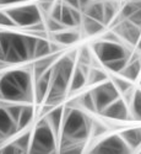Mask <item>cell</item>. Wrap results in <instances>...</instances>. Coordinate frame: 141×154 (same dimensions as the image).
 I'll use <instances>...</instances> for the list:
<instances>
[{
	"label": "cell",
	"mask_w": 141,
	"mask_h": 154,
	"mask_svg": "<svg viewBox=\"0 0 141 154\" xmlns=\"http://www.w3.org/2000/svg\"><path fill=\"white\" fill-rule=\"evenodd\" d=\"M63 112H64V106L63 105H59V106L57 105L53 109H50V112H47L46 116H44L57 137L60 134V131H61Z\"/></svg>",
	"instance_id": "5bb4252c"
},
{
	"label": "cell",
	"mask_w": 141,
	"mask_h": 154,
	"mask_svg": "<svg viewBox=\"0 0 141 154\" xmlns=\"http://www.w3.org/2000/svg\"><path fill=\"white\" fill-rule=\"evenodd\" d=\"M136 46H137V49H139V52H141V35H140V38H139V41H137Z\"/></svg>",
	"instance_id": "74e56055"
},
{
	"label": "cell",
	"mask_w": 141,
	"mask_h": 154,
	"mask_svg": "<svg viewBox=\"0 0 141 154\" xmlns=\"http://www.w3.org/2000/svg\"><path fill=\"white\" fill-rule=\"evenodd\" d=\"M113 31L117 33L123 41L128 42L131 46H136L140 35H141V29L137 27L136 25L130 22L128 19L122 20L119 23H115Z\"/></svg>",
	"instance_id": "9c48e42d"
},
{
	"label": "cell",
	"mask_w": 141,
	"mask_h": 154,
	"mask_svg": "<svg viewBox=\"0 0 141 154\" xmlns=\"http://www.w3.org/2000/svg\"><path fill=\"white\" fill-rule=\"evenodd\" d=\"M23 38H25V43H26V48H27V52H28L30 59H33V52H34L36 42H37V37L23 35Z\"/></svg>",
	"instance_id": "1f68e13d"
},
{
	"label": "cell",
	"mask_w": 141,
	"mask_h": 154,
	"mask_svg": "<svg viewBox=\"0 0 141 154\" xmlns=\"http://www.w3.org/2000/svg\"><path fill=\"white\" fill-rule=\"evenodd\" d=\"M57 149V136L50 128L46 117L37 123L31 137L28 152L31 153H52Z\"/></svg>",
	"instance_id": "3957f363"
},
{
	"label": "cell",
	"mask_w": 141,
	"mask_h": 154,
	"mask_svg": "<svg viewBox=\"0 0 141 154\" xmlns=\"http://www.w3.org/2000/svg\"><path fill=\"white\" fill-rule=\"evenodd\" d=\"M57 59H58V54L57 53H52V54H48L46 57L36 59V62L33 63V73H34L36 78L41 76L46 70H48L55 63Z\"/></svg>",
	"instance_id": "2e32d148"
},
{
	"label": "cell",
	"mask_w": 141,
	"mask_h": 154,
	"mask_svg": "<svg viewBox=\"0 0 141 154\" xmlns=\"http://www.w3.org/2000/svg\"><path fill=\"white\" fill-rule=\"evenodd\" d=\"M46 25H47V27H48V30H49L50 32H55V33L66 29L60 21H57V20H54V19H52V17H49V19L47 20V23H46Z\"/></svg>",
	"instance_id": "4dcf8cb0"
},
{
	"label": "cell",
	"mask_w": 141,
	"mask_h": 154,
	"mask_svg": "<svg viewBox=\"0 0 141 154\" xmlns=\"http://www.w3.org/2000/svg\"><path fill=\"white\" fill-rule=\"evenodd\" d=\"M93 51L99 59L101 63H108L114 59L119 58H128L129 59L131 56V52L128 51L122 43L115 42H108V41H101L97 42L93 46Z\"/></svg>",
	"instance_id": "52a82bcc"
},
{
	"label": "cell",
	"mask_w": 141,
	"mask_h": 154,
	"mask_svg": "<svg viewBox=\"0 0 141 154\" xmlns=\"http://www.w3.org/2000/svg\"><path fill=\"white\" fill-rule=\"evenodd\" d=\"M129 120L141 121V89H136L129 104Z\"/></svg>",
	"instance_id": "e0dca14e"
},
{
	"label": "cell",
	"mask_w": 141,
	"mask_h": 154,
	"mask_svg": "<svg viewBox=\"0 0 141 154\" xmlns=\"http://www.w3.org/2000/svg\"><path fill=\"white\" fill-rule=\"evenodd\" d=\"M128 20H129L130 22H133L134 25H136L137 27L141 29V8H139Z\"/></svg>",
	"instance_id": "e575fe53"
},
{
	"label": "cell",
	"mask_w": 141,
	"mask_h": 154,
	"mask_svg": "<svg viewBox=\"0 0 141 154\" xmlns=\"http://www.w3.org/2000/svg\"><path fill=\"white\" fill-rule=\"evenodd\" d=\"M92 121L76 107L65 106L63 112L61 137H65L72 142H82L87 139L92 128Z\"/></svg>",
	"instance_id": "7a4b0ae2"
},
{
	"label": "cell",
	"mask_w": 141,
	"mask_h": 154,
	"mask_svg": "<svg viewBox=\"0 0 141 154\" xmlns=\"http://www.w3.org/2000/svg\"><path fill=\"white\" fill-rule=\"evenodd\" d=\"M31 73L23 69L11 70L0 79V100L11 102H31L33 100Z\"/></svg>",
	"instance_id": "6da1fadb"
},
{
	"label": "cell",
	"mask_w": 141,
	"mask_h": 154,
	"mask_svg": "<svg viewBox=\"0 0 141 154\" xmlns=\"http://www.w3.org/2000/svg\"><path fill=\"white\" fill-rule=\"evenodd\" d=\"M101 113L110 120H129V107L122 97H118L117 100L110 102Z\"/></svg>",
	"instance_id": "30bf717a"
},
{
	"label": "cell",
	"mask_w": 141,
	"mask_h": 154,
	"mask_svg": "<svg viewBox=\"0 0 141 154\" xmlns=\"http://www.w3.org/2000/svg\"><path fill=\"white\" fill-rule=\"evenodd\" d=\"M90 93H91L93 102H95L96 112H99V113L103 111L110 102L120 97L119 91L117 90V88L114 86L112 80H106L103 83L98 84Z\"/></svg>",
	"instance_id": "8992f818"
},
{
	"label": "cell",
	"mask_w": 141,
	"mask_h": 154,
	"mask_svg": "<svg viewBox=\"0 0 141 154\" xmlns=\"http://www.w3.org/2000/svg\"><path fill=\"white\" fill-rule=\"evenodd\" d=\"M48 54H52L50 42L48 40H46L44 37H37V42H36V47H34V52H33V59L42 58Z\"/></svg>",
	"instance_id": "ffe728a7"
},
{
	"label": "cell",
	"mask_w": 141,
	"mask_h": 154,
	"mask_svg": "<svg viewBox=\"0 0 141 154\" xmlns=\"http://www.w3.org/2000/svg\"><path fill=\"white\" fill-rule=\"evenodd\" d=\"M33 106L32 105H23L22 106V110H21V113H20V117L17 120V130H23V128H26L32 119H33Z\"/></svg>",
	"instance_id": "44dd1931"
},
{
	"label": "cell",
	"mask_w": 141,
	"mask_h": 154,
	"mask_svg": "<svg viewBox=\"0 0 141 154\" xmlns=\"http://www.w3.org/2000/svg\"><path fill=\"white\" fill-rule=\"evenodd\" d=\"M108 79V76L104 72L99 69H90L87 74V83L88 84H101Z\"/></svg>",
	"instance_id": "d4e9b609"
},
{
	"label": "cell",
	"mask_w": 141,
	"mask_h": 154,
	"mask_svg": "<svg viewBox=\"0 0 141 154\" xmlns=\"http://www.w3.org/2000/svg\"><path fill=\"white\" fill-rule=\"evenodd\" d=\"M84 12L86 16L92 17L103 23V3H90L84 10Z\"/></svg>",
	"instance_id": "7402d4cb"
},
{
	"label": "cell",
	"mask_w": 141,
	"mask_h": 154,
	"mask_svg": "<svg viewBox=\"0 0 141 154\" xmlns=\"http://www.w3.org/2000/svg\"><path fill=\"white\" fill-rule=\"evenodd\" d=\"M128 58H119V59H114V60H110L108 63H104L103 66L110 70V72H114V73H120L124 67L126 66V63H128Z\"/></svg>",
	"instance_id": "f1b7e54d"
},
{
	"label": "cell",
	"mask_w": 141,
	"mask_h": 154,
	"mask_svg": "<svg viewBox=\"0 0 141 154\" xmlns=\"http://www.w3.org/2000/svg\"><path fill=\"white\" fill-rule=\"evenodd\" d=\"M117 10H118V5L115 2H113V0L103 3V23H104V26L114 20L115 15H117Z\"/></svg>",
	"instance_id": "603a6c76"
},
{
	"label": "cell",
	"mask_w": 141,
	"mask_h": 154,
	"mask_svg": "<svg viewBox=\"0 0 141 154\" xmlns=\"http://www.w3.org/2000/svg\"><path fill=\"white\" fill-rule=\"evenodd\" d=\"M81 23H82L84 31L88 36L97 35V33H99V32H102L104 30V25L102 22H99V21H97V20H95L92 17H88L86 15H82Z\"/></svg>",
	"instance_id": "ac0fdd59"
},
{
	"label": "cell",
	"mask_w": 141,
	"mask_h": 154,
	"mask_svg": "<svg viewBox=\"0 0 141 154\" xmlns=\"http://www.w3.org/2000/svg\"><path fill=\"white\" fill-rule=\"evenodd\" d=\"M64 3H65L68 6H70V8H74V9H79V10H80L79 0H64Z\"/></svg>",
	"instance_id": "8d00e7d4"
},
{
	"label": "cell",
	"mask_w": 141,
	"mask_h": 154,
	"mask_svg": "<svg viewBox=\"0 0 141 154\" xmlns=\"http://www.w3.org/2000/svg\"><path fill=\"white\" fill-rule=\"evenodd\" d=\"M22 106H23V105H20V104H10V105H7V106L5 107L6 111H7V113L10 115V117L16 122V125H17V120H19V117H20Z\"/></svg>",
	"instance_id": "f546056e"
},
{
	"label": "cell",
	"mask_w": 141,
	"mask_h": 154,
	"mask_svg": "<svg viewBox=\"0 0 141 154\" xmlns=\"http://www.w3.org/2000/svg\"><path fill=\"white\" fill-rule=\"evenodd\" d=\"M119 136L128 144V147L130 148V150H134V149H137V148L141 147V127L125 130Z\"/></svg>",
	"instance_id": "9a60e30c"
},
{
	"label": "cell",
	"mask_w": 141,
	"mask_h": 154,
	"mask_svg": "<svg viewBox=\"0 0 141 154\" xmlns=\"http://www.w3.org/2000/svg\"><path fill=\"white\" fill-rule=\"evenodd\" d=\"M60 22L65 27H74L76 26V23L72 17V8L68 6L66 4L61 5V15H60Z\"/></svg>",
	"instance_id": "cb8c5ba5"
},
{
	"label": "cell",
	"mask_w": 141,
	"mask_h": 154,
	"mask_svg": "<svg viewBox=\"0 0 141 154\" xmlns=\"http://www.w3.org/2000/svg\"><path fill=\"white\" fill-rule=\"evenodd\" d=\"M15 22L11 20L6 11H0V27H14Z\"/></svg>",
	"instance_id": "d6a6232c"
},
{
	"label": "cell",
	"mask_w": 141,
	"mask_h": 154,
	"mask_svg": "<svg viewBox=\"0 0 141 154\" xmlns=\"http://www.w3.org/2000/svg\"><path fill=\"white\" fill-rule=\"evenodd\" d=\"M4 60L6 64H17L30 60L23 35L10 32L9 45L4 51Z\"/></svg>",
	"instance_id": "5b68a950"
},
{
	"label": "cell",
	"mask_w": 141,
	"mask_h": 154,
	"mask_svg": "<svg viewBox=\"0 0 141 154\" xmlns=\"http://www.w3.org/2000/svg\"><path fill=\"white\" fill-rule=\"evenodd\" d=\"M91 53H90L88 48H82L81 52H80V57H79V60H80V64H86V66H88L90 62H91Z\"/></svg>",
	"instance_id": "836d02e7"
},
{
	"label": "cell",
	"mask_w": 141,
	"mask_h": 154,
	"mask_svg": "<svg viewBox=\"0 0 141 154\" xmlns=\"http://www.w3.org/2000/svg\"><path fill=\"white\" fill-rule=\"evenodd\" d=\"M30 0H0V6L5 5H12V4H20V3H26Z\"/></svg>",
	"instance_id": "d590c367"
},
{
	"label": "cell",
	"mask_w": 141,
	"mask_h": 154,
	"mask_svg": "<svg viewBox=\"0 0 141 154\" xmlns=\"http://www.w3.org/2000/svg\"><path fill=\"white\" fill-rule=\"evenodd\" d=\"M113 2H118V0H113Z\"/></svg>",
	"instance_id": "60d3db41"
},
{
	"label": "cell",
	"mask_w": 141,
	"mask_h": 154,
	"mask_svg": "<svg viewBox=\"0 0 141 154\" xmlns=\"http://www.w3.org/2000/svg\"><path fill=\"white\" fill-rule=\"evenodd\" d=\"M50 76H52V67L48 70H46L41 76L36 78V85H34V96L37 102H43L48 90H49V84H50Z\"/></svg>",
	"instance_id": "8fae6325"
},
{
	"label": "cell",
	"mask_w": 141,
	"mask_h": 154,
	"mask_svg": "<svg viewBox=\"0 0 141 154\" xmlns=\"http://www.w3.org/2000/svg\"><path fill=\"white\" fill-rule=\"evenodd\" d=\"M90 68L86 66V64H80L79 67L74 68L71 79H70V91H78L80 89H82L86 84H87V74H88Z\"/></svg>",
	"instance_id": "7c38bea8"
},
{
	"label": "cell",
	"mask_w": 141,
	"mask_h": 154,
	"mask_svg": "<svg viewBox=\"0 0 141 154\" xmlns=\"http://www.w3.org/2000/svg\"><path fill=\"white\" fill-rule=\"evenodd\" d=\"M7 15L15 22L16 26L21 27H31L42 21L41 9L37 5H22L6 10Z\"/></svg>",
	"instance_id": "277c9868"
},
{
	"label": "cell",
	"mask_w": 141,
	"mask_h": 154,
	"mask_svg": "<svg viewBox=\"0 0 141 154\" xmlns=\"http://www.w3.org/2000/svg\"><path fill=\"white\" fill-rule=\"evenodd\" d=\"M91 152L102 153V154H120V153H129L131 150L119 134H114L98 142V144L93 147Z\"/></svg>",
	"instance_id": "ba28073f"
},
{
	"label": "cell",
	"mask_w": 141,
	"mask_h": 154,
	"mask_svg": "<svg viewBox=\"0 0 141 154\" xmlns=\"http://www.w3.org/2000/svg\"><path fill=\"white\" fill-rule=\"evenodd\" d=\"M78 105H80L82 109L91 111V112H96V107H95V102L92 99V95L90 91L82 94L79 99H78Z\"/></svg>",
	"instance_id": "4316f807"
},
{
	"label": "cell",
	"mask_w": 141,
	"mask_h": 154,
	"mask_svg": "<svg viewBox=\"0 0 141 154\" xmlns=\"http://www.w3.org/2000/svg\"><path fill=\"white\" fill-rule=\"evenodd\" d=\"M16 122L10 117L6 109L4 106H0V134L4 138H7L17 132Z\"/></svg>",
	"instance_id": "4fadbf2b"
},
{
	"label": "cell",
	"mask_w": 141,
	"mask_h": 154,
	"mask_svg": "<svg viewBox=\"0 0 141 154\" xmlns=\"http://www.w3.org/2000/svg\"><path fill=\"white\" fill-rule=\"evenodd\" d=\"M5 66H6V63H5L4 60H0V70H1V69H3Z\"/></svg>",
	"instance_id": "ab89813d"
},
{
	"label": "cell",
	"mask_w": 141,
	"mask_h": 154,
	"mask_svg": "<svg viewBox=\"0 0 141 154\" xmlns=\"http://www.w3.org/2000/svg\"><path fill=\"white\" fill-rule=\"evenodd\" d=\"M31 137H32V133H31V132H27V133L21 134L19 138H16V139L14 140V143H15L16 147L21 150V153L28 152L30 144H31Z\"/></svg>",
	"instance_id": "83f0119b"
},
{
	"label": "cell",
	"mask_w": 141,
	"mask_h": 154,
	"mask_svg": "<svg viewBox=\"0 0 141 154\" xmlns=\"http://www.w3.org/2000/svg\"><path fill=\"white\" fill-rule=\"evenodd\" d=\"M112 83L114 84L115 88H117V90L119 91V94H124L128 90L133 89L131 82L125 79L124 76H114V78H112Z\"/></svg>",
	"instance_id": "484cf974"
},
{
	"label": "cell",
	"mask_w": 141,
	"mask_h": 154,
	"mask_svg": "<svg viewBox=\"0 0 141 154\" xmlns=\"http://www.w3.org/2000/svg\"><path fill=\"white\" fill-rule=\"evenodd\" d=\"M79 40L80 33L78 31H66V29L60 32H57L54 36V41H57L60 45H72Z\"/></svg>",
	"instance_id": "d6986e66"
},
{
	"label": "cell",
	"mask_w": 141,
	"mask_h": 154,
	"mask_svg": "<svg viewBox=\"0 0 141 154\" xmlns=\"http://www.w3.org/2000/svg\"><path fill=\"white\" fill-rule=\"evenodd\" d=\"M0 60H4V52H3V49H1V46H0Z\"/></svg>",
	"instance_id": "f35d334b"
}]
</instances>
